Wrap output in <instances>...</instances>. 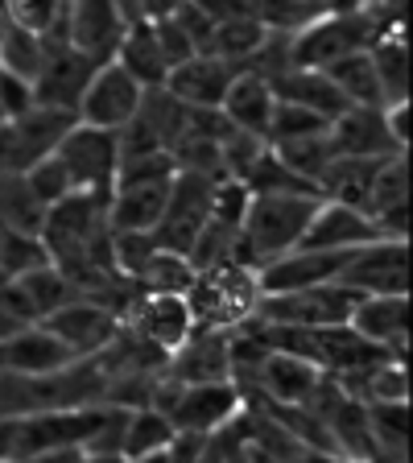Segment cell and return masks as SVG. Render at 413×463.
Listing matches in <instances>:
<instances>
[{
  "label": "cell",
  "mask_w": 413,
  "mask_h": 463,
  "mask_svg": "<svg viewBox=\"0 0 413 463\" xmlns=\"http://www.w3.org/2000/svg\"><path fill=\"white\" fill-rule=\"evenodd\" d=\"M323 203L318 191H265L249 199L244 223L236 232V260L244 269H257L269 257H281L302 241L310 215Z\"/></svg>",
  "instance_id": "1"
},
{
  "label": "cell",
  "mask_w": 413,
  "mask_h": 463,
  "mask_svg": "<svg viewBox=\"0 0 413 463\" xmlns=\"http://www.w3.org/2000/svg\"><path fill=\"white\" fill-rule=\"evenodd\" d=\"M376 38H380V21H376L372 9L335 13V17H314L310 25H302L298 33H289L286 54H289V67L323 71V67H331L335 58L368 50Z\"/></svg>",
  "instance_id": "2"
},
{
  "label": "cell",
  "mask_w": 413,
  "mask_h": 463,
  "mask_svg": "<svg viewBox=\"0 0 413 463\" xmlns=\"http://www.w3.org/2000/svg\"><path fill=\"white\" fill-rule=\"evenodd\" d=\"M154 410H162L170 418L174 430H191V434H220L228 430L244 410V397L231 381H202V385H170L154 389Z\"/></svg>",
  "instance_id": "3"
},
{
  "label": "cell",
  "mask_w": 413,
  "mask_h": 463,
  "mask_svg": "<svg viewBox=\"0 0 413 463\" xmlns=\"http://www.w3.org/2000/svg\"><path fill=\"white\" fill-rule=\"evenodd\" d=\"M356 302V289H347L343 281H327L298 294H260L252 318L277 323V327H343Z\"/></svg>",
  "instance_id": "4"
},
{
  "label": "cell",
  "mask_w": 413,
  "mask_h": 463,
  "mask_svg": "<svg viewBox=\"0 0 413 463\" xmlns=\"http://www.w3.org/2000/svg\"><path fill=\"white\" fill-rule=\"evenodd\" d=\"M54 154H58V162L67 165L70 186H75V191L104 194L108 199L112 178H116V165H120V141H116V133L75 120L67 133L58 137Z\"/></svg>",
  "instance_id": "5"
},
{
  "label": "cell",
  "mask_w": 413,
  "mask_h": 463,
  "mask_svg": "<svg viewBox=\"0 0 413 463\" xmlns=\"http://www.w3.org/2000/svg\"><path fill=\"white\" fill-rule=\"evenodd\" d=\"M347 289H356L360 298L372 294H409V241L405 236H376V241L352 249L343 273Z\"/></svg>",
  "instance_id": "6"
},
{
  "label": "cell",
  "mask_w": 413,
  "mask_h": 463,
  "mask_svg": "<svg viewBox=\"0 0 413 463\" xmlns=\"http://www.w3.org/2000/svg\"><path fill=\"white\" fill-rule=\"evenodd\" d=\"M42 327L67 347L75 360L104 356L108 344L120 335V315L96 298H70L67 307H58L54 315L42 318Z\"/></svg>",
  "instance_id": "7"
},
{
  "label": "cell",
  "mask_w": 413,
  "mask_h": 463,
  "mask_svg": "<svg viewBox=\"0 0 413 463\" xmlns=\"http://www.w3.org/2000/svg\"><path fill=\"white\" fill-rule=\"evenodd\" d=\"M141 96H145V87L125 67L104 62V67H96V75L87 79L79 108H75V120L116 133V128H125L133 120V112L141 108Z\"/></svg>",
  "instance_id": "8"
},
{
  "label": "cell",
  "mask_w": 413,
  "mask_h": 463,
  "mask_svg": "<svg viewBox=\"0 0 413 463\" xmlns=\"http://www.w3.org/2000/svg\"><path fill=\"white\" fill-rule=\"evenodd\" d=\"M174 174H133L112 178L108 191V228L112 232H154L165 215Z\"/></svg>",
  "instance_id": "9"
},
{
  "label": "cell",
  "mask_w": 413,
  "mask_h": 463,
  "mask_svg": "<svg viewBox=\"0 0 413 463\" xmlns=\"http://www.w3.org/2000/svg\"><path fill=\"white\" fill-rule=\"evenodd\" d=\"M352 252H327V249H289L281 257H269L257 265V286L260 294H298V289L327 286L343 273Z\"/></svg>",
  "instance_id": "10"
},
{
  "label": "cell",
  "mask_w": 413,
  "mask_h": 463,
  "mask_svg": "<svg viewBox=\"0 0 413 463\" xmlns=\"http://www.w3.org/2000/svg\"><path fill=\"white\" fill-rule=\"evenodd\" d=\"M125 13L112 0H67V17H62V38L70 50H79L91 62H112L116 46L125 38Z\"/></svg>",
  "instance_id": "11"
},
{
  "label": "cell",
  "mask_w": 413,
  "mask_h": 463,
  "mask_svg": "<svg viewBox=\"0 0 413 463\" xmlns=\"http://www.w3.org/2000/svg\"><path fill=\"white\" fill-rule=\"evenodd\" d=\"M128 327L141 344L154 347L157 356H170L194 331V310L186 294H145V298H136Z\"/></svg>",
  "instance_id": "12"
},
{
  "label": "cell",
  "mask_w": 413,
  "mask_h": 463,
  "mask_svg": "<svg viewBox=\"0 0 413 463\" xmlns=\"http://www.w3.org/2000/svg\"><path fill=\"white\" fill-rule=\"evenodd\" d=\"M170 381L178 385H202V381H231V327H207L194 323L186 344L170 352Z\"/></svg>",
  "instance_id": "13"
},
{
  "label": "cell",
  "mask_w": 413,
  "mask_h": 463,
  "mask_svg": "<svg viewBox=\"0 0 413 463\" xmlns=\"http://www.w3.org/2000/svg\"><path fill=\"white\" fill-rule=\"evenodd\" d=\"M380 232H376L372 215L364 207H352V203H339V199H323L310 215L306 232H302V249H327V252H352L360 244L376 241ZM294 244V249H298Z\"/></svg>",
  "instance_id": "14"
},
{
  "label": "cell",
  "mask_w": 413,
  "mask_h": 463,
  "mask_svg": "<svg viewBox=\"0 0 413 463\" xmlns=\"http://www.w3.org/2000/svg\"><path fill=\"white\" fill-rule=\"evenodd\" d=\"M231 79H236V62L211 54V50H199V54H191L186 62L170 67L162 87L186 108H220Z\"/></svg>",
  "instance_id": "15"
},
{
  "label": "cell",
  "mask_w": 413,
  "mask_h": 463,
  "mask_svg": "<svg viewBox=\"0 0 413 463\" xmlns=\"http://www.w3.org/2000/svg\"><path fill=\"white\" fill-rule=\"evenodd\" d=\"M347 327L360 339L376 344L380 352L401 360L405 356V335H409V294H372L360 298L347 315Z\"/></svg>",
  "instance_id": "16"
},
{
  "label": "cell",
  "mask_w": 413,
  "mask_h": 463,
  "mask_svg": "<svg viewBox=\"0 0 413 463\" xmlns=\"http://www.w3.org/2000/svg\"><path fill=\"white\" fill-rule=\"evenodd\" d=\"M67 364H75V356L42 323H25L0 339V376H46Z\"/></svg>",
  "instance_id": "17"
},
{
  "label": "cell",
  "mask_w": 413,
  "mask_h": 463,
  "mask_svg": "<svg viewBox=\"0 0 413 463\" xmlns=\"http://www.w3.org/2000/svg\"><path fill=\"white\" fill-rule=\"evenodd\" d=\"M99 67H104V62H99ZM91 75H96V62H91V58H83L70 46H50L46 67L33 79V99H38L42 108H58V112L75 116L79 96H83V87Z\"/></svg>",
  "instance_id": "18"
},
{
  "label": "cell",
  "mask_w": 413,
  "mask_h": 463,
  "mask_svg": "<svg viewBox=\"0 0 413 463\" xmlns=\"http://www.w3.org/2000/svg\"><path fill=\"white\" fill-rule=\"evenodd\" d=\"M331 149L343 157H389V154H405L397 149L393 137L385 128V108H356L347 104L343 112L327 125Z\"/></svg>",
  "instance_id": "19"
},
{
  "label": "cell",
  "mask_w": 413,
  "mask_h": 463,
  "mask_svg": "<svg viewBox=\"0 0 413 463\" xmlns=\"http://www.w3.org/2000/svg\"><path fill=\"white\" fill-rule=\"evenodd\" d=\"M273 104H277V91H273L269 79L257 75V71H236V79L228 83V91L220 99V116L236 133H249L265 141Z\"/></svg>",
  "instance_id": "20"
},
{
  "label": "cell",
  "mask_w": 413,
  "mask_h": 463,
  "mask_svg": "<svg viewBox=\"0 0 413 463\" xmlns=\"http://www.w3.org/2000/svg\"><path fill=\"white\" fill-rule=\"evenodd\" d=\"M323 376H327L323 368H314L310 360L294 356V352H281V347H269L257 364L260 393L273 397L277 405H306Z\"/></svg>",
  "instance_id": "21"
},
{
  "label": "cell",
  "mask_w": 413,
  "mask_h": 463,
  "mask_svg": "<svg viewBox=\"0 0 413 463\" xmlns=\"http://www.w3.org/2000/svg\"><path fill=\"white\" fill-rule=\"evenodd\" d=\"M112 62L125 67L141 87H162L165 75H170V62L162 58V46H157L154 21H145V17H136L125 25V38L116 46Z\"/></svg>",
  "instance_id": "22"
},
{
  "label": "cell",
  "mask_w": 413,
  "mask_h": 463,
  "mask_svg": "<svg viewBox=\"0 0 413 463\" xmlns=\"http://www.w3.org/2000/svg\"><path fill=\"white\" fill-rule=\"evenodd\" d=\"M0 17L9 29L33 33L46 46H67V38H62L67 0H0Z\"/></svg>",
  "instance_id": "23"
},
{
  "label": "cell",
  "mask_w": 413,
  "mask_h": 463,
  "mask_svg": "<svg viewBox=\"0 0 413 463\" xmlns=\"http://www.w3.org/2000/svg\"><path fill=\"white\" fill-rule=\"evenodd\" d=\"M368 54H372L385 108L409 104V46H405V33H380V38L368 46Z\"/></svg>",
  "instance_id": "24"
},
{
  "label": "cell",
  "mask_w": 413,
  "mask_h": 463,
  "mask_svg": "<svg viewBox=\"0 0 413 463\" xmlns=\"http://www.w3.org/2000/svg\"><path fill=\"white\" fill-rule=\"evenodd\" d=\"M323 75L335 83V91L356 108H385L380 99V83H376V67L368 50H356V54L335 58L331 67H323Z\"/></svg>",
  "instance_id": "25"
},
{
  "label": "cell",
  "mask_w": 413,
  "mask_h": 463,
  "mask_svg": "<svg viewBox=\"0 0 413 463\" xmlns=\"http://www.w3.org/2000/svg\"><path fill=\"white\" fill-rule=\"evenodd\" d=\"M265 38H269V29L260 25L252 13H236V17L220 21V25L211 29V42H207V50L240 67V62H249L252 54H260Z\"/></svg>",
  "instance_id": "26"
},
{
  "label": "cell",
  "mask_w": 413,
  "mask_h": 463,
  "mask_svg": "<svg viewBox=\"0 0 413 463\" xmlns=\"http://www.w3.org/2000/svg\"><path fill=\"white\" fill-rule=\"evenodd\" d=\"M194 278H199V269L191 265V257L170 249H154V257L145 260L141 273H136L145 294H191Z\"/></svg>",
  "instance_id": "27"
},
{
  "label": "cell",
  "mask_w": 413,
  "mask_h": 463,
  "mask_svg": "<svg viewBox=\"0 0 413 463\" xmlns=\"http://www.w3.org/2000/svg\"><path fill=\"white\" fill-rule=\"evenodd\" d=\"M174 439V426L162 410L154 405H141V410H128L125 414V430H120V455L136 459V455H149L157 447H165Z\"/></svg>",
  "instance_id": "28"
},
{
  "label": "cell",
  "mask_w": 413,
  "mask_h": 463,
  "mask_svg": "<svg viewBox=\"0 0 413 463\" xmlns=\"http://www.w3.org/2000/svg\"><path fill=\"white\" fill-rule=\"evenodd\" d=\"M269 149L289 165V170L302 174V178H306V183H314V186H318V178H323V170L331 165V157H335V149H331V137H327V133L294 137V141L269 145Z\"/></svg>",
  "instance_id": "29"
},
{
  "label": "cell",
  "mask_w": 413,
  "mask_h": 463,
  "mask_svg": "<svg viewBox=\"0 0 413 463\" xmlns=\"http://www.w3.org/2000/svg\"><path fill=\"white\" fill-rule=\"evenodd\" d=\"M46 54H50V46L42 38L5 25V33H0V67H5V71H13V75H21V79H29V83H33V79H38V71L46 67Z\"/></svg>",
  "instance_id": "30"
},
{
  "label": "cell",
  "mask_w": 413,
  "mask_h": 463,
  "mask_svg": "<svg viewBox=\"0 0 413 463\" xmlns=\"http://www.w3.org/2000/svg\"><path fill=\"white\" fill-rule=\"evenodd\" d=\"M327 116L310 112L302 104H289V99H277L269 116V128H265V145H281V141H294V137H314V133H327Z\"/></svg>",
  "instance_id": "31"
},
{
  "label": "cell",
  "mask_w": 413,
  "mask_h": 463,
  "mask_svg": "<svg viewBox=\"0 0 413 463\" xmlns=\"http://www.w3.org/2000/svg\"><path fill=\"white\" fill-rule=\"evenodd\" d=\"M21 178H25L29 194H33L42 207H54V203H62L67 194H75L70 174H67V165L58 162V154H46V157H38V162H29L25 170H21Z\"/></svg>",
  "instance_id": "32"
},
{
  "label": "cell",
  "mask_w": 413,
  "mask_h": 463,
  "mask_svg": "<svg viewBox=\"0 0 413 463\" xmlns=\"http://www.w3.org/2000/svg\"><path fill=\"white\" fill-rule=\"evenodd\" d=\"M368 410V430H372L376 447H393L405 451V422H409V405L405 402H364Z\"/></svg>",
  "instance_id": "33"
},
{
  "label": "cell",
  "mask_w": 413,
  "mask_h": 463,
  "mask_svg": "<svg viewBox=\"0 0 413 463\" xmlns=\"http://www.w3.org/2000/svg\"><path fill=\"white\" fill-rule=\"evenodd\" d=\"M154 33H157V46H162V58L170 62V67H178V62H186L191 54H199L194 38L174 17H157L154 21Z\"/></svg>",
  "instance_id": "34"
},
{
  "label": "cell",
  "mask_w": 413,
  "mask_h": 463,
  "mask_svg": "<svg viewBox=\"0 0 413 463\" xmlns=\"http://www.w3.org/2000/svg\"><path fill=\"white\" fill-rule=\"evenodd\" d=\"M87 459V447L79 443H58V447H42V451H29L13 463H83Z\"/></svg>",
  "instance_id": "35"
},
{
  "label": "cell",
  "mask_w": 413,
  "mask_h": 463,
  "mask_svg": "<svg viewBox=\"0 0 413 463\" xmlns=\"http://www.w3.org/2000/svg\"><path fill=\"white\" fill-rule=\"evenodd\" d=\"M385 128L393 137L397 149H409V104H389L385 108Z\"/></svg>",
  "instance_id": "36"
},
{
  "label": "cell",
  "mask_w": 413,
  "mask_h": 463,
  "mask_svg": "<svg viewBox=\"0 0 413 463\" xmlns=\"http://www.w3.org/2000/svg\"><path fill=\"white\" fill-rule=\"evenodd\" d=\"M318 17H335V13H360L368 9V0H310Z\"/></svg>",
  "instance_id": "37"
},
{
  "label": "cell",
  "mask_w": 413,
  "mask_h": 463,
  "mask_svg": "<svg viewBox=\"0 0 413 463\" xmlns=\"http://www.w3.org/2000/svg\"><path fill=\"white\" fill-rule=\"evenodd\" d=\"M183 0H141V17L145 21H157V17H170Z\"/></svg>",
  "instance_id": "38"
},
{
  "label": "cell",
  "mask_w": 413,
  "mask_h": 463,
  "mask_svg": "<svg viewBox=\"0 0 413 463\" xmlns=\"http://www.w3.org/2000/svg\"><path fill=\"white\" fill-rule=\"evenodd\" d=\"M83 463H133V459H128V455H120V451H87Z\"/></svg>",
  "instance_id": "39"
},
{
  "label": "cell",
  "mask_w": 413,
  "mask_h": 463,
  "mask_svg": "<svg viewBox=\"0 0 413 463\" xmlns=\"http://www.w3.org/2000/svg\"><path fill=\"white\" fill-rule=\"evenodd\" d=\"M194 463H223V451H220V439H215V434L207 439V447H202V455Z\"/></svg>",
  "instance_id": "40"
},
{
  "label": "cell",
  "mask_w": 413,
  "mask_h": 463,
  "mask_svg": "<svg viewBox=\"0 0 413 463\" xmlns=\"http://www.w3.org/2000/svg\"><path fill=\"white\" fill-rule=\"evenodd\" d=\"M133 463H170V451H165V447H157V451H149V455H136Z\"/></svg>",
  "instance_id": "41"
},
{
  "label": "cell",
  "mask_w": 413,
  "mask_h": 463,
  "mask_svg": "<svg viewBox=\"0 0 413 463\" xmlns=\"http://www.w3.org/2000/svg\"><path fill=\"white\" fill-rule=\"evenodd\" d=\"M5 281H9V273H0V286H5Z\"/></svg>",
  "instance_id": "42"
},
{
  "label": "cell",
  "mask_w": 413,
  "mask_h": 463,
  "mask_svg": "<svg viewBox=\"0 0 413 463\" xmlns=\"http://www.w3.org/2000/svg\"><path fill=\"white\" fill-rule=\"evenodd\" d=\"M0 33H5V17H0Z\"/></svg>",
  "instance_id": "43"
},
{
  "label": "cell",
  "mask_w": 413,
  "mask_h": 463,
  "mask_svg": "<svg viewBox=\"0 0 413 463\" xmlns=\"http://www.w3.org/2000/svg\"><path fill=\"white\" fill-rule=\"evenodd\" d=\"M368 5H380V0H368Z\"/></svg>",
  "instance_id": "44"
}]
</instances>
